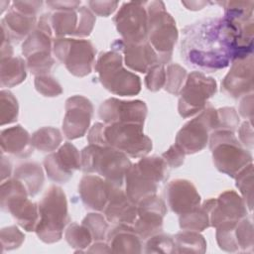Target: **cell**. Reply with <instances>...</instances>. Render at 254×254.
Returning a JSON list of instances; mask_svg holds the SVG:
<instances>
[{
  "label": "cell",
  "mask_w": 254,
  "mask_h": 254,
  "mask_svg": "<svg viewBox=\"0 0 254 254\" xmlns=\"http://www.w3.org/2000/svg\"><path fill=\"white\" fill-rule=\"evenodd\" d=\"M237 51V34L224 18H207L183 30L181 57L191 67L208 72L225 68Z\"/></svg>",
  "instance_id": "1"
},
{
  "label": "cell",
  "mask_w": 254,
  "mask_h": 254,
  "mask_svg": "<svg viewBox=\"0 0 254 254\" xmlns=\"http://www.w3.org/2000/svg\"><path fill=\"white\" fill-rule=\"evenodd\" d=\"M80 155L83 173L97 174L113 186L123 187L125 175L132 166L126 154L109 146L89 144Z\"/></svg>",
  "instance_id": "2"
},
{
  "label": "cell",
  "mask_w": 254,
  "mask_h": 254,
  "mask_svg": "<svg viewBox=\"0 0 254 254\" xmlns=\"http://www.w3.org/2000/svg\"><path fill=\"white\" fill-rule=\"evenodd\" d=\"M38 205L39 221L35 229L38 238L47 244L60 241L70 221L64 191L56 185L51 186Z\"/></svg>",
  "instance_id": "3"
},
{
  "label": "cell",
  "mask_w": 254,
  "mask_h": 254,
  "mask_svg": "<svg viewBox=\"0 0 254 254\" xmlns=\"http://www.w3.org/2000/svg\"><path fill=\"white\" fill-rule=\"evenodd\" d=\"M148 14V43L156 52L159 63L169 64L179 38L176 21L167 12L164 2H146Z\"/></svg>",
  "instance_id": "4"
},
{
  "label": "cell",
  "mask_w": 254,
  "mask_h": 254,
  "mask_svg": "<svg viewBox=\"0 0 254 254\" xmlns=\"http://www.w3.org/2000/svg\"><path fill=\"white\" fill-rule=\"evenodd\" d=\"M208 141L215 168L231 178H235L253 161L251 153L238 141L232 131H212Z\"/></svg>",
  "instance_id": "5"
},
{
  "label": "cell",
  "mask_w": 254,
  "mask_h": 254,
  "mask_svg": "<svg viewBox=\"0 0 254 254\" xmlns=\"http://www.w3.org/2000/svg\"><path fill=\"white\" fill-rule=\"evenodd\" d=\"M50 16L51 14H44L40 17L36 28L22 45V54L26 59L27 68L35 76L50 73L56 64L52 56L54 39Z\"/></svg>",
  "instance_id": "6"
},
{
  "label": "cell",
  "mask_w": 254,
  "mask_h": 254,
  "mask_svg": "<svg viewBox=\"0 0 254 254\" xmlns=\"http://www.w3.org/2000/svg\"><path fill=\"white\" fill-rule=\"evenodd\" d=\"M94 68L101 84L113 94L133 96L141 91L140 77L124 68L122 56L116 51L102 53Z\"/></svg>",
  "instance_id": "7"
},
{
  "label": "cell",
  "mask_w": 254,
  "mask_h": 254,
  "mask_svg": "<svg viewBox=\"0 0 254 254\" xmlns=\"http://www.w3.org/2000/svg\"><path fill=\"white\" fill-rule=\"evenodd\" d=\"M1 209L9 212L16 222L26 231H35L39 221V205L31 201L25 186L17 179L2 182Z\"/></svg>",
  "instance_id": "8"
},
{
  "label": "cell",
  "mask_w": 254,
  "mask_h": 254,
  "mask_svg": "<svg viewBox=\"0 0 254 254\" xmlns=\"http://www.w3.org/2000/svg\"><path fill=\"white\" fill-rule=\"evenodd\" d=\"M136 123L104 124L101 146H109L132 158L145 157L153 148L152 140Z\"/></svg>",
  "instance_id": "9"
},
{
  "label": "cell",
  "mask_w": 254,
  "mask_h": 254,
  "mask_svg": "<svg viewBox=\"0 0 254 254\" xmlns=\"http://www.w3.org/2000/svg\"><path fill=\"white\" fill-rule=\"evenodd\" d=\"M53 54L69 73L77 77L88 75L95 65L96 49L88 40L55 38Z\"/></svg>",
  "instance_id": "10"
},
{
  "label": "cell",
  "mask_w": 254,
  "mask_h": 254,
  "mask_svg": "<svg viewBox=\"0 0 254 254\" xmlns=\"http://www.w3.org/2000/svg\"><path fill=\"white\" fill-rule=\"evenodd\" d=\"M217 128L216 109L208 103L200 113L187 122L176 136V144L186 155L203 150L209 140L210 133Z\"/></svg>",
  "instance_id": "11"
},
{
  "label": "cell",
  "mask_w": 254,
  "mask_h": 254,
  "mask_svg": "<svg viewBox=\"0 0 254 254\" xmlns=\"http://www.w3.org/2000/svg\"><path fill=\"white\" fill-rule=\"evenodd\" d=\"M216 90L217 84L214 78L206 76L201 71H191L180 91L178 104L180 115L188 118L202 111Z\"/></svg>",
  "instance_id": "12"
},
{
  "label": "cell",
  "mask_w": 254,
  "mask_h": 254,
  "mask_svg": "<svg viewBox=\"0 0 254 254\" xmlns=\"http://www.w3.org/2000/svg\"><path fill=\"white\" fill-rule=\"evenodd\" d=\"M113 22L121 40L127 44L148 41V14L146 1H129L122 4Z\"/></svg>",
  "instance_id": "13"
},
{
  "label": "cell",
  "mask_w": 254,
  "mask_h": 254,
  "mask_svg": "<svg viewBox=\"0 0 254 254\" xmlns=\"http://www.w3.org/2000/svg\"><path fill=\"white\" fill-rule=\"evenodd\" d=\"M207 209L210 226L216 228L221 224L237 222L247 216V206L235 190H225L217 198H209L202 203Z\"/></svg>",
  "instance_id": "14"
},
{
  "label": "cell",
  "mask_w": 254,
  "mask_h": 254,
  "mask_svg": "<svg viewBox=\"0 0 254 254\" xmlns=\"http://www.w3.org/2000/svg\"><path fill=\"white\" fill-rule=\"evenodd\" d=\"M44 168L51 181L64 184L75 171L81 169V155L73 144L65 142L44 159Z\"/></svg>",
  "instance_id": "15"
},
{
  "label": "cell",
  "mask_w": 254,
  "mask_h": 254,
  "mask_svg": "<svg viewBox=\"0 0 254 254\" xmlns=\"http://www.w3.org/2000/svg\"><path fill=\"white\" fill-rule=\"evenodd\" d=\"M167 204L157 194L142 199L137 204V218L133 228L143 240L162 232Z\"/></svg>",
  "instance_id": "16"
},
{
  "label": "cell",
  "mask_w": 254,
  "mask_h": 254,
  "mask_svg": "<svg viewBox=\"0 0 254 254\" xmlns=\"http://www.w3.org/2000/svg\"><path fill=\"white\" fill-rule=\"evenodd\" d=\"M147 112V105L142 100L125 101L111 97L100 104L98 116L104 124L136 123L144 125Z\"/></svg>",
  "instance_id": "17"
},
{
  "label": "cell",
  "mask_w": 254,
  "mask_h": 254,
  "mask_svg": "<svg viewBox=\"0 0 254 254\" xmlns=\"http://www.w3.org/2000/svg\"><path fill=\"white\" fill-rule=\"evenodd\" d=\"M93 115V105L82 95H73L65 101L63 132L68 140L82 137L87 132Z\"/></svg>",
  "instance_id": "18"
},
{
  "label": "cell",
  "mask_w": 254,
  "mask_h": 254,
  "mask_svg": "<svg viewBox=\"0 0 254 254\" xmlns=\"http://www.w3.org/2000/svg\"><path fill=\"white\" fill-rule=\"evenodd\" d=\"M253 55L231 62V67L221 81V90L239 98L253 91Z\"/></svg>",
  "instance_id": "19"
},
{
  "label": "cell",
  "mask_w": 254,
  "mask_h": 254,
  "mask_svg": "<svg viewBox=\"0 0 254 254\" xmlns=\"http://www.w3.org/2000/svg\"><path fill=\"white\" fill-rule=\"evenodd\" d=\"M166 202L176 214L186 213L200 204V195L195 186L189 180L177 179L165 189Z\"/></svg>",
  "instance_id": "20"
},
{
  "label": "cell",
  "mask_w": 254,
  "mask_h": 254,
  "mask_svg": "<svg viewBox=\"0 0 254 254\" xmlns=\"http://www.w3.org/2000/svg\"><path fill=\"white\" fill-rule=\"evenodd\" d=\"M111 49L123 53L125 64L135 71L147 73L151 67L160 64L156 52L148 41L142 44H127L122 40H116Z\"/></svg>",
  "instance_id": "21"
},
{
  "label": "cell",
  "mask_w": 254,
  "mask_h": 254,
  "mask_svg": "<svg viewBox=\"0 0 254 254\" xmlns=\"http://www.w3.org/2000/svg\"><path fill=\"white\" fill-rule=\"evenodd\" d=\"M113 185L96 175H85L78 185V193L83 205L90 210L103 211Z\"/></svg>",
  "instance_id": "22"
},
{
  "label": "cell",
  "mask_w": 254,
  "mask_h": 254,
  "mask_svg": "<svg viewBox=\"0 0 254 254\" xmlns=\"http://www.w3.org/2000/svg\"><path fill=\"white\" fill-rule=\"evenodd\" d=\"M103 212L108 222L133 225L137 218V204L127 196L122 188L113 186Z\"/></svg>",
  "instance_id": "23"
},
{
  "label": "cell",
  "mask_w": 254,
  "mask_h": 254,
  "mask_svg": "<svg viewBox=\"0 0 254 254\" xmlns=\"http://www.w3.org/2000/svg\"><path fill=\"white\" fill-rule=\"evenodd\" d=\"M125 192L136 204L142 199L156 194L158 183L148 174L141 171L135 164L130 167L125 175Z\"/></svg>",
  "instance_id": "24"
},
{
  "label": "cell",
  "mask_w": 254,
  "mask_h": 254,
  "mask_svg": "<svg viewBox=\"0 0 254 254\" xmlns=\"http://www.w3.org/2000/svg\"><path fill=\"white\" fill-rule=\"evenodd\" d=\"M106 240L113 253H141L143 251L142 239L132 225L116 224L108 230Z\"/></svg>",
  "instance_id": "25"
},
{
  "label": "cell",
  "mask_w": 254,
  "mask_h": 254,
  "mask_svg": "<svg viewBox=\"0 0 254 254\" xmlns=\"http://www.w3.org/2000/svg\"><path fill=\"white\" fill-rule=\"evenodd\" d=\"M1 150L20 158H27L33 154L31 136L21 125H16L1 131Z\"/></svg>",
  "instance_id": "26"
},
{
  "label": "cell",
  "mask_w": 254,
  "mask_h": 254,
  "mask_svg": "<svg viewBox=\"0 0 254 254\" xmlns=\"http://www.w3.org/2000/svg\"><path fill=\"white\" fill-rule=\"evenodd\" d=\"M37 23V16L26 15L10 8L1 21V29L6 33L11 42L18 43L25 40L32 33Z\"/></svg>",
  "instance_id": "27"
},
{
  "label": "cell",
  "mask_w": 254,
  "mask_h": 254,
  "mask_svg": "<svg viewBox=\"0 0 254 254\" xmlns=\"http://www.w3.org/2000/svg\"><path fill=\"white\" fill-rule=\"evenodd\" d=\"M13 175V178L19 180L25 186L29 196L38 194L45 182L44 171L37 162H24L18 165Z\"/></svg>",
  "instance_id": "28"
},
{
  "label": "cell",
  "mask_w": 254,
  "mask_h": 254,
  "mask_svg": "<svg viewBox=\"0 0 254 254\" xmlns=\"http://www.w3.org/2000/svg\"><path fill=\"white\" fill-rule=\"evenodd\" d=\"M1 86L13 87L22 83L27 76V64L21 57L1 60Z\"/></svg>",
  "instance_id": "29"
},
{
  "label": "cell",
  "mask_w": 254,
  "mask_h": 254,
  "mask_svg": "<svg viewBox=\"0 0 254 254\" xmlns=\"http://www.w3.org/2000/svg\"><path fill=\"white\" fill-rule=\"evenodd\" d=\"M77 10L55 11L50 16V23L53 34L56 38H65V36H75L78 29Z\"/></svg>",
  "instance_id": "30"
},
{
  "label": "cell",
  "mask_w": 254,
  "mask_h": 254,
  "mask_svg": "<svg viewBox=\"0 0 254 254\" xmlns=\"http://www.w3.org/2000/svg\"><path fill=\"white\" fill-rule=\"evenodd\" d=\"M224 8V19L231 24L253 21L254 1H222L216 2Z\"/></svg>",
  "instance_id": "31"
},
{
  "label": "cell",
  "mask_w": 254,
  "mask_h": 254,
  "mask_svg": "<svg viewBox=\"0 0 254 254\" xmlns=\"http://www.w3.org/2000/svg\"><path fill=\"white\" fill-rule=\"evenodd\" d=\"M175 253H204L206 241L197 231L183 230L174 236Z\"/></svg>",
  "instance_id": "32"
},
{
  "label": "cell",
  "mask_w": 254,
  "mask_h": 254,
  "mask_svg": "<svg viewBox=\"0 0 254 254\" xmlns=\"http://www.w3.org/2000/svg\"><path fill=\"white\" fill-rule=\"evenodd\" d=\"M34 149L41 152H53L58 149L63 141V135L58 128L42 127L31 136Z\"/></svg>",
  "instance_id": "33"
},
{
  "label": "cell",
  "mask_w": 254,
  "mask_h": 254,
  "mask_svg": "<svg viewBox=\"0 0 254 254\" xmlns=\"http://www.w3.org/2000/svg\"><path fill=\"white\" fill-rule=\"evenodd\" d=\"M179 223L181 229L183 230H191L197 232L203 231L210 226L207 209L203 204H199L195 208L180 214Z\"/></svg>",
  "instance_id": "34"
},
{
  "label": "cell",
  "mask_w": 254,
  "mask_h": 254,
  "mask_svg": "<svg viewBox=\"0 0 254 254\" xmlns=\"http://www.w3.org/2000/svg\"><path fill=\"white\" fill-rule=\"evenodd\" d=\"M64 238L67 244L76 250V252H83L84 249H87L88 246L91 245L93 241L92 235L88 228L84 226L82 223L78 224L76 222H72L68 224L65 232Z\"/></svg>",
  "instance_id": "35"
},
{
  "label": "cell",
  "mask_w": 254,
  "mask_h": 254,
  "mask_svg": "<svg viewBox=\"0 0 254 254\" xmlns=\"http://www.w3.org/2000/svg\"><path fill=\"white\" fill-rule=\"evenodd\" d=\"M234 237L238 252H252L254 246L253 224L249 218L243 217L234 226Z\"/></svg>",
  "instance_id": "36"
},
{
  "label": "cell",
  "mask_w": 254,
  "mask_h": 254,
  "mask_svg": "<svg viewBox=\"0 0 254 254\" xmlns=\"http://www.w3.org/2000/svg\"><path fill=\"white\" fill-rule=\"evenodd\" d=\"M19 115V104L17 98L9 90L2 89L0 92V124H6L17 121Z\"/></svg>",
  "instance_id": "37"
},
{
  "label": "cell",
  "mask_w": 254,
  "mask_h": 254,
  "mask_svg": "<svg viewBox=\"0 0 254 254\" xmlns=\"http://www.w3.org/2000/svg\"><path fill=\"white\" fill-rule=\"evenodd\" d=\"M236 187L240 190L247 208L252 211L253 208V163L246 166L234 178Z\"/></svg>",
  "instance_id": "38"
},
{
  "label": "cell",
  "mask_w": 254,
  "mask_h": 254,
  "mask_svg": "<svg viewBox=\"0 0 254 254\" xmlns=\"http://www.w3.org/2000/svg\"><path fill=\"white\" fill-rule=\"evenodd\" d=\"M187 70L178 64H171L166 69V81L164 88L173 95H179L187 79Z\"/></svg>",
  "instance_id": "39"
},
{
  "label": "cell",
  "mask_w": 254,
  "mask_h": 254,
  "mask_svg": "<svg viewBox=\"0 0 254 254\" xmlns=\"http://www.w3.org/2000/svg\"><path fill=\"white\" fill-rule=\"evenodd\" d=\"M90 231L94 241H103L106 239L109 225L106 217L98 212L88 213L81 222Z\"/></svg>",
  "instance_id": "40"
},
{
  "label": "cell",
  "mask_w": 254,
  "mask_h": 254,
  "mask_svg": "<svg viewBox=\"0 0 254 254\" xmlns=\"http://www.w3.org/2000/svg\"><path fill=\"white\" fill-rule=\"evenodd\" d=\"M145 253H175L174 237L162 232L155 234L145 243Z\"/></svg>",
  "instance_id": "41"
},
{
  "label": "cell",
  "mask_w": 254,
  "mask_h": 254,
  "mask_svg": "<svg viewBox=\"0 0 254 254\" xmlns=\"http://www.w3.org/2000/svg\"><path fill=\"white\" fill-rule=\"evenodd\" d=\"M34 83L37 91L46 97H56L63 93L61 83L51 74L35 76Z\"/></svg>",
  "instance_id": "42"
},
{
  "label": "cell",
  "mask_w": 254,
  "mask_h": 254,
  "mask_svg": "<svg viewBox=\"0 0 254 254\" xmlns=\"http://www.w3.org/2000/svg\"><path fill=\"white\" fill-rule=\"evenodd\" d=\"M25 240L24 233L15 225L7 226L1 229L2 252L19 248Z\"/></svg>",
  "instance_id": "43"
},
{
  "label": "cell",
  "mask_w": 254,
  "mask_h": 254,
  "mask_svg": "<svg viewBox=\"0 0 254 254\" xmlns=\"http://www.w3.org/2000/svg\"><path fill=\"white\" fill-rule=\"evenodd\" d=\"M216 130H229L234 132L239 126V115L233 107H222L216 109Z\"/></svg>",
  "instance_id": "44"
},
{
  "label": "cell",
  "mask_w": 254,
  "mask_h": 254,
  "mask_svg": "<svg viewBox=\"0 0 254 254\" xmlns=\"http://www.w3.org/2000/svg\"><path fill=\"white\" fill-rule=\"evenodd\" d=\"M166 81V68L162 64H157L151 67L145 77V85L150 91H158L164 87Z\"/></svg>",
  "instance_id": "45"
},
{
  "label": "cell",
  "mask_w": 254,
  "mask_h": 254,
  "mask_svg": "<svg viewBox=\"0 0 254 254\" xmlns=\"http://www.w3.org/2000/svg\"><path fill=\"white\" fill-rule=\"evenodd\" d=\"M78 12V17H79V22H78V29L75 34V37L83 38L87 37L91 34L94 24H95V16L92 13V11L85 7V6H80L77 9Z\"/></svg>",
  "instance_id": "46"
},
{
  "label": "cell",
  "mask_w": 254,
  "mask_h": 254,
  "mask_svg": "<svg viewBox=\"0 0 254 254\" xmlns=\"http://www.w3.org/2000/svg\"><path fill=\"white\" fill-rule=\"evenodd\" d=\"M185 156V152L175 143L166 152L163 153L162 158L165 160L168 167L179 168L184 164Z\"/></svg>",
  "instance_id": "47"
},
{
  "label": "cell",
  "mask_w": 254,
  "mask_h": 254,
  "mask_svg": "<svg viewBox=\"0 0 254 254\" xmlns=\"http://www.w3.org/2000/svg\"><path fill=\"white\" fill-rule=\"evenodd\" d=\"M89 9L93 14L101 17H108L118 7L117 1H88Z\"/></svg>",
  "instance_id": "48"
},
{
  "label": "cell",
  "mask_w": 254,
  "mask_h": 254,
  "mask_svg": "<svg viewBox=\"0 0 254 254\" xmlns=\"http://www.w3.org/2000/svg\"><path fill=\"white\" fill-rule=\"evenodd\" d=\"M43 6V1H15L11 8L30 16H37Z\"/></svg>",
  "instance_id": "49"
},
{
  "label": "cell",
  "mask_w": 254,
  "mask_h": 254,
  "mask_svg": "<svg viewBox=\"0 0 254 254\" xmlns=\"http://www.w3.org/2000/svg\"><path fill=\"white\" fill-rule=\"evenodd\" d=\"M252 120H247L242 123V125L238 129V137L240 143L245 147L252 149L253 148V128H252Z\"/></svg>",
  "instance_id": "50"
},
{
  "label": "cell",
  "mask_w": 254,
  "mask_h": 254,
  "mask_svg": "<svg viewBox=\"0 0 254 254\" xmlns=\"http://www.w3.org/2000/svg\"><path fill=\"white\" fill-rule=\"evenodd\" d=\"M240 115L248 120H252L253 117V93H249L243 96L239 105Z\"/></svg>",
  "instance_id": "51"
},
{
  "label": "cell",
  "mask_w": 254,
  "mask_h": 254,
  "mask_svg": "<svg viewBox=\"0 0 254 254\" xmlns=\"http://www.w3.org/2000/svg\"><path fill=\"white\" fill-rule=\"evenodd\" d=\"M46 4L55 11L77 10L80 7V1H48Z\"/></svg>",
  "instance_id": "52"
},
{
  "label": "cell",
  "mask_w": 254,
  "mask_h": 254,
  "mask_svg": "<svg viewBox=\"0 0 254 254\" xmlns=\"http://www.w3.org/2000/svg\"><path fill=\"white\" fill-rule=\"evenodd\" d=\"M2 30V29H1ZM13 57V48L11 46V40L2 30V44H1V60H5Z\"/></svg>",
  "instance_id": "53"
},
{
  "label": "cell",
  "mask_w": 254,
  "mask_h": 254,
  "mask_svg": "<svg viewBox=\"0 0 254 254\" xmlns=\"http://www.w3.org/2000/svg\"><path fill=\"white\" fill-rule=\"evenodd\" d=\"M2 160H1V181L4 182L6 179H9L12 173V165L11 162L8 160V158H6L4 156V154L2 153L1 156Z\"/></svg>",
  "instance_id": "54"
},
{
  "label": "cell",
  "mask_w": 254,
  "mask_h": 254,
  "mask_svg": "<svg viewBox=\"0 0 254 254\" xmlns=\"http://www.w3.org/2000/svg\"><path fill=\"white\" fill-rule=\"evenodd\" d=\"M87 252H95V253H110V247L107 242L103 241H94L92 245H90V248L86 249Z\"/></svg>",
  "instance_id": "55"
},
{
  "label": "cell",
  "mask_w": 254,
  "mask_h": 254,
  "mask_svg": "<svg viewBox=\"0 0 254 254\" xmlns=\"http://www.w3.org/2000/svg\"><path fill=\"white\" fill-rule=\"evenodd\" d=\"M182 4L185 5L187 7V9H189V10L196 11V10L202 9L205 5H207V2H205V1H183Z\"/></svg>",
  "instance_id": "56"
}]
</instances>
